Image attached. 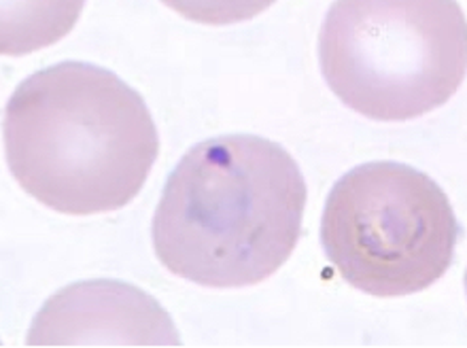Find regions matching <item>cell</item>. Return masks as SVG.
<instances>
[{
    "label": "cell",
    "instance_id": "obj_1",
    "mask_svg": "<svg viewBox=\"0 0 467 348\" xmlns=\"http://www.w3.org/2000/svg\"><path fill=\"white\" fill-rule=\"evenodd\" d=\"M306 198L300 166L281 145L253 134L202 140L161 191L155 255L200 287L257 285L294 253Z\"/></svg>",
    "mask_w": 467,
    "mask_h": 348
},
{
    "label": "cell",
    "instance_id": "obj_2",
    "mask_svg": "<svg viewBox=\"0 0 467 348\" xmlns=\"http://www.w3.org/2000/svg\"><path fill=\"white\" fill-rule=\"evenodd\" d=\"M3 132L13 179L64 215L123 209L160 153L142 96L86 62L56 64L19 83L6 102Z\"/></svg>",
    "mask_w": 467,
    "mask_h": 348
},
{
    "label": "cell",
    "instance_id": "obj_3",
    "mask_svg": "<svg viewBox=\"0 0 467 348\" xmlns=\"http://www.w3.org/2000/svg\"><path fill=\"white\" fill-rule=\"evenodd\" d=\"M327 86L374 121L436 111L467 75V19L457 0H336L319 32Z\"/></svg>",
    "mask_w": 467,
    "mask_h": 348
},
{
    "label": "cell",
    "instance_id": "obj_4",
    "mask_svg": "<svg viewBox=\"0 0 467 348\" xmlns=\"http://www.w3.org/2000/svg\"><path fill=\"white\" fill-rule=\"evenodd\" d=\"M462 228L442 187L412 166L369 162L329 191L321 247L350 287L376 298L430 289L455 260Z\"/></svg>",
    "mask_w": 467,
    "mask_h": 348
},
{
    "label": "cell",
    "instance_id": "obj_5",
    "mask_svg": "<svg viewBox=\"0 0 467 348\" xmlns=\"http://www.w3.org/2000/svg\"><path fill=\"white\" fill-rule=\"evenodd\" d=\"M30 346L149 344L179 346V333L158 302L117 281L77 282L36 314Z\"/></svg>",
    "mask_w": 467,
    "mask_h": 348
},
{
    "label": "cell",
    "instance_id": "obj_6",
    "mask_svg": "<svg viewBox=\"0 0 467 348\" xmlns=\"http://www.w3.org/2000/svg\"><path fill=\"white\" fill-rule=\"evenodd\" d=\"M86 0H3L0 51L28 56L68 35L81 17Z\"/></svg>",
    "mask_w": 467,
    "mask_h": 348
},
{
    "label": "cell",
    "instance_id": "obj_7",
    "mask_svg": "<svg viewBox=\"0 0 467 348\" xmlns=\"http://www.w3.org/2000/svg\"><path fill=\"white\" fill-rule=\"evenodd\" d=\"M190 22L206 26H230L259 15L276 0H161Z\"/></svg>",
    "mask_w": 467,
    "mask_h": 348
},
{
    "label": "cell",
    "instance_id": "obj_8",
    "mask_svg": "<svg viewBox=\"0 0 467 348\" xmlns=\"http://www.w3.org/2000/svg\"><path fill=\"white\" fill-rule=\"evenodd\" d=\"M465 292H467V272H465Z\"/></svg>",
    "mask_w": 467,
    "mask_h": 348
}]
</instances>
